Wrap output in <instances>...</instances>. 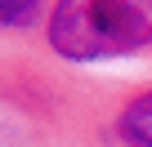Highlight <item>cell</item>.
<instances>
[{
    "label": "cell",
    "mask_w": 152,
    "mask_h": 147,
    "mask_svg": "<svg viewBox=\"0 0 152 147\" xmlns=\"http://www.w3.org/2000/svg\"><path fill=\"white\" fill-rule=\"evenodd\" d=\"M45 40L63 62H103L152 49V0H54Z\"/></svg>",
    "instance_id": "cell-1"
},
{
    "label": "cell",
    "mask_w": 152,
    "mask_h": 147,
    "mask_svg": "<svg viewBox=\"0 0 152 147\" xmlns=\"http://www.w3.org/2000/svg\"><path fill=\"white\" fill-rule=\"evenodd\" d=\"M112 134H116V143L152 147V89H148V94H139V98H130V103L121 107V116H116Z\"/></svg>",
    "instance_id": "cell-2"
},
{
    "label": "cell",
    "mask_w": 152,
    "mask_h": 147,
    "mask_svg": "<svg viewBox=\"0 0 152 147\" xmlns=\"http://www.w3.org/2000/svg\"><path fill=\"white\" fill-rule=\"evenodd\" d=\"M45 14V0H0V31H31Z\"/></svg>",
    "instance_id": "cell-3"
}]
</instances>
